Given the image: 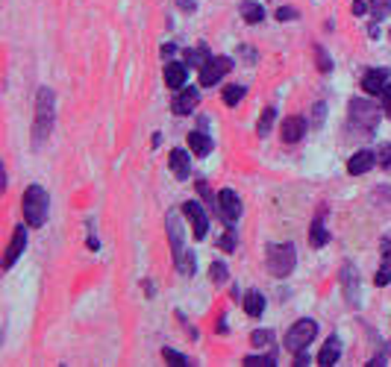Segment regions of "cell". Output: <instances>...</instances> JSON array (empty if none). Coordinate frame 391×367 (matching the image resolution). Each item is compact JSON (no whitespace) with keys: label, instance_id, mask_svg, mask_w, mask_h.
Masks as SVG:
<instances>
[{"label":"cell","instance_id":"17","mask_svg":"<svg viewBox=\"0 0 391 367\" xmlns=\"http://www.w3.org/2000/svg\"><path fill=\"white\" fill-rule=\"evenodd\" d=\"M165 86L174 88V91H180L186 86V65L183 62H168L165 65Z\"/></svg>","mask_w":391,"mask_h":367},{"label":"cell","instance_id":"43","mask_svg":"<svg viewBox=\"0 0 391 367\" xmlns=\"http://www.w3.org/2000/svg\"><path fill=\"white\" fill-rule=\"evenodd\" d=\"M368 35H370V38H380V27L370 24V27H368Z\"/></svg>","mask_w":391,"mask_h":367},{"label":"cell","instance_id":"2","mask_svg":"<svg viewBox=\"0 0 391 367\" xmlns=\"http://www.w3.org/2000/svg\"><path fill=\"white\" fill-rule=\"evenodd\" d=\"M47 203H50V197H47V191L42 188V185H30L27 191H24V197H21V206H24V221L30 223V226H45V221H47Z\"/></svg>","mask_w":391,"mask_h":367},{"label":"cell","instance_id":"36","mask_svg":"<svg viewBox=\"0 0 391 367\" xmlns=\"http://www.w3.org/2000/svg\"><path fill=\"white\" fill-rule=\"evenodd\" d=\"M273 15H277V21H295V18H298V9H295V6H280Z\"/></svg>","mask_w":391,"mask_h":367},{"label":"cell","instance_id":"8","mask_svg":"<svg viewBox=\"0 0 391 367\" xmlns=\"http://www.w3.org/2000/svg\"><path fill=\"white\" fill-rule=\"evenodd\" d=\"M218 206H221V218H224L227 226H232V223L239 221V215H242V197L232 188L218 191Z\"/></svg>","mask_w":391,"mask_h":367},{"label":"cell","instance_id":"34","mask_svg":"<svg viewBox=\"0 0 391 367\" xmlns=\"http://www.w3.org/2000/svg\"><path fill=\"white\" fill-rule=\"evenodd\" d=\"M377 165H382V168L391 165V144H380L377 147Z\"/></svg>","mask_w":391,"mask_h":367},{"label":"cell","instance_id":"25","mask_svg":"<svg viewBox=\"0 0 391 367\" xmlns=\"http://www.w3.org/2000/svg\"><path fill=\"white\" fill-rule=\"evenodd\" d=\"M273 118H277V109H273V106H265L262 118H259V124H256V132L262 135V139H265V135L271 132V127H273Z\"/></svg>","mask_w":391,"mask_h":367},{"label":"cell","instance_id":"26","mask_svg":"<svg viewBox=\"0 0 391 367\" xmlns=\"http://www.w3.org/2000/svg\"><path fill=\"white\" fill-rule=\"evenodd\" d=\"M218 247L224 250V253H236V247H239V238H236V229L227 226V233L218 238Z\"/></svg>","mask_w":391,"mask_h":367},{"label":"cell","instance_id":"19","mask_svg":"<svg viewBox=\"0 0 391 367\" xmlns=\"http://www.w3.org/2000/svg\"><path fill=\"white\" fill-rule=\"evenodd\" d=\"M374 282H377L380 288L391 282V241H388V238L382 241V264H380V270H377Z\"/></svg>","mask_w":391,"mask_h":367},{"label":"cell","instance_id":"6","mask_svg":"<svg viewBox=\"0 0 391 367\" xmlns=\"http://www.w3.org/2000/svg\"><path fill=\"white\" fill-rule=\"evenodd\" d=\"M232 71V59L230 56H209L200 68V86L212 88L215 83H221V76Z\"/></svg>","mask_w":391,"mask_h":367},{"label":"cell","instance_id":"11","mask_svg":"<svg viewBox=\"0 0 391 367\" xmlns=\"http://www.w3.org/2000/svg\"><path fill=\"white\" fill-rule=\"evenodd\" d=\"M374 165H377V150H359V153L350 156L347 173H350V177H362V173H368Z\"/></svg>","mask_w":391,"mask_h":367},{"label":"cell","instance_id":"21","mask_svg":"<svg viewBox=\"0 0 391 367\" xmlns=\"http://www.w3.org/2000/svg\"><path fill=\"white\" fill-rule=\"evenodd\" d=\"M244 312H247L250 318H259V315L265 312V294L256 291V288H253V291H247V294H244Z\"/></svg>","mask_w":391,"mask_h":367},{"label":"cell","instance_id":"41","mask_svg":"<svg viewBox=\"0 0 391 367\" xmlns=\"http://www.w3.org/2000/svg\"><path fill=\"white\" fill-rule=\"evenodd\" d=\"M198 191H200V194H203V197H206V200H209V203H212V194H209V185H206V182H203V180H200V182H198Z\"/></svg>","mask_w":391,"mask_h":367},{"label":"cell","instance_id":"20","mask_svg":"<svg viewBox=\"0 0 391 367\" xmlns=\"http://www.w3.org/2000/svg\"><path fill=\"white\" fill-rule=\"evenodd\" d=\"M188 147L194 156H209L212 153V139L206 132H188Z\"/></svg>","mask_w":391,"mask_h":367},{"label":"cell","instance_id":"7","mask_svg":"<svg viewBox=\"0 0 391 367\" xmlns=\"http://www.w3.org/2000/svg\"><path fill=\"white\" fill-rule=\"evenodd\" d=\"M183 215L188 218V223H191V233H194V238H206V233H209V218H206V211H203V206L198 203V200H188V203H183Z\"/></svg>","mask_w":391,"mask_h":367},{"label":"cell","instance_id":"42","mask_svg":"<svg viewBox=\"0 0 391 367\" xmlns=\"http://www.w3.org/2000/svg\"><path fill=\"white\" fill-rule=\"evenodd\" d=\"M324 118V103H315V124H321Z\"/></svg>","mask_w":391,"mask_h":367},{"label":"cell","instance_id":"33","mask_svg":"<svg viewBox=\"0 0 391 367\" xmlns=\"http://www.w3.org/2000/svg\"><path fill=\"white\" fill-rule=\"evenodd\" d=\"M177 267H180L183 276H191V274H194V253H188V256L183 253V259L177 262Z\"/></svg>","mask_w":391,"mask_h":367},{"label":"cell","instance_id":"32","mask_svg":"<svg viewBox=\"0 0 391 367\" xmlns=\"http://www.w3.org/2000/svg\"><path fill=\"white\" fill-rule=\"evenodd\" d=\"M315 56H318V71H321V74L332 71V59H329V56H327V50H324L321 45L315 47Z\"/></svg>","mask_w":391,"mask_h":367},{"label":"cell","instance_id":"24","mask_svg":"<svg viewBox=\"0 0 391 367\" xmlns=\"http://www.w3.org/2000/svg\"><path fill=\"white\" fill-rule=\"evenodd\" d=\"M244 94H247L244 86H227V88H224V103H227V106H239V103L244 100Z\"/></svg>","mask_w":391,"mask_h":367},{"label":"cell","instance_id":"45","mask_svg":"<svg viewBox=\"0 0 391 367\" xmlns=\"http://www.w3.org/2000/svg\"><path fill=\"white\" fill-rule=\"evenodd\" d=\"M162 56H174V45H165L162 47Z\"/></svg>","mask_w":391,"mask_h":367},{"label":"cell","instance_id":"22","mask_svg":"<svg viewBox=\"0 0 391 367\" xmlns=\"http://www.w3.org/2000/svg\"><path fill=\"white\" fill-rule=\"evenodd\" d=\"M239 12H242V18H244L247 24H262V21H265V9H262V4H253V0H242Z\"/></svg>","mask_w":391,"mask_h":367},{"label":"cell","instance_id":"29","mask_svg":"<svg viewBox=\"0 0 391 367\" xmlns=\"http://www.w3.org/2000/svg\"><path fill=\"white\" fill-rule=\"evenodd\" d=\"M209 279L212 282H227V264L224 262H212L209 264Z\"/></svg>","mask_w":391,"mask_h":367},{"label":"cell","instance_id":"40","mask_svg":"<svg viewBox=\"0 0 391 367\" xmlns=\"http://www.w3.org/2000/svg\"><path fill=\"white\" fill-rule=\"evenodd\" d=\"M177 6H180V9H188V12L198 9V4H194V0H177Z\"/></svg>","mask_w":391,"mask_h":367},{"label":"cell","instance_id":"18","mask_svg":"<svg viewBox=\"0 0 391 367\" xmlns=\"http://www.w3.org/2000/svg\"><path fill=\"white\" fill-rule=\"evenodd\" d=\"M339 356H341V341L332 335L324 346H321V353H318V364H324V367H329V364H336L339 361Z\"/></svg>","mask_w":391,"mask_h":367},{"label":"cell","instance_id":"1","mask_svg":"<svg viewBox=\"0 0 391 367\" xmlns=\"http://www.w3.org/2000/svg\"><path fill=\"white\" fill-rule=\"evenodd\" d=\"M347 118H350V129H359L362 135H370L380 121V103L353 98L350 100V109H347Z\"/></svg>","mask_w":391,"mask_h":367},{"label":"cell","instance_id":"39","mask_svg":"<svg viewBox=\"0 0 391 367\" xmlns=\"http://www.w3.org/2000/svg\"><path fill=\"white\" fill-rule=\"evenodd\" d=\"M312 359H309V346H306V350H298L295 353V364H309Z\"/></svg>","mask_w":391,"mask_h":367},{"label":"cell","instance_id":"4","mask_svg":"<svg viewBox=\"0 0 391 367\" xmlns=\"http://www.w3.org/2000/svg\"><path fill=\"white\" fill-rule=\"evenodd\" d=\"M295 264H298V250H295V244H271L268 247V270L277 279H283V276H288L291 270H295Z\"/></svg>","mask_w":391,"mask_h":367},{"label":"cell","instance_id":"31","mask_svg":"<svg viewBox=\"0 0 391 367\" xmlns=\"http://www.w3.org/2000/svg\"><path fill=\"white\" fill-rule=\"evenodd\" d=\"M162 359H165V361H171V364H180V367H183V364H191V361H188L183 353L171 350V346H165V350H162Z\"/></svg>","mask_w":391,"mask_h":367},{"label":"cell","instance_id":"12","mask_svg":"<svg viewBox=\"0 0 391 367\" xmlns=\"http://www.w3.org/2000/svg\"><path fill=\"white\" fill-rule=\"evenodd\" d=\"M200 103V94H198V88H180L177 91V98L171 100V112L174 115H188V112H194V106Z\"/></svg>","mask_w":391,"mask_h":367},{"label":"cell","instance_id":"38","mask_svg":"<svg viewBox=\"0 0 391 367\" xmlns=\"http://www.w3.org/2000/svg\"><path fill=\"white\" fill-rule=\"evenodd\" d=\"M370 6L365 4V0H353V6H350V12H353V15H365Z\"/></svg>","mask_w":391,"mask_h":367},{"label":"cell","instance_id":"16","mask_svg":"<svg viewBox=\"0 0 391 367\" xmlns=\"http://www.w3.org/2000/svg\"><path fill=\"white\" fill-rule=\"evenodd\" d=\"M341 282H344V291H347V303L350 305H359V276H356V267L344 264L341 267Z\"/></svg>","mask_w":391,"mask_h":367},{"label":"cell","instance_id":"15","mask_svg":"<svg viewBox=\"0 0 391 367\" xmlns=\"http://www.w3.org/2000/svg\"><path fill=\"white\" fill-rule=\"evenodd\" d=\"M385 86H388V71H385V68H370V71H365L362 88H365L368 94H380Z\"/></svg>","mask_w":391,"mask_h":367},{"label":"cell","instance_id":"28","mask_svg":"<svg viewBox=\"0 0 391 367\" xmlns=\"http://www.w3.org/2000/svg\"><path fill=\"white\" fill-rule=\"evenodd\" d=\"M186 59H188V68H203V62L209 59V50L200 45L198 50H188V53H186Z\"/></svg>","mask_w":391,"mask_h":367},{"label":"cell","instance_id":"13","mask_svg":"<svg viewBox=\"0 0 391 367\" xmlns=\"http://www.w3.org/2000/svg\"><path fill=\"white\" fill-rule=\"evenodd\" d=\"M280 132H283V141L285 144H298L303 135H306V121L300 118V115H291V118L283 121V129Z\"/></svg>","mask_w":391,"mask_h":367},{"label":"cell","instance_id":"37","mask_svg":"<svg viewBox=\"0 0 391 367\" xmlns=\"http://www.w3.org/2000/svg\"><path fill=\"white\" fill-rule=\"evenodd\" d=\"M380 98H382V112H385V118L391 121V86H385L380 91Z\"/></svg>","mask_w":391,"mask_h":367},{"label":"cell","instance_id":"23","mask_svg":"<svg viewBox=\"0 0 391 367\" xmlns=\"http://www.w3.org/2000/svg\"><path fill=\"white\" fill-rule=\"evenodd\" d=\"M329 241V235H327V229H324V211H318V218L312 221V233H309V244L315 247V250H321L324 244Z\"/></svg>","mask_w":391,"mask_h":367},{"label":"cell","instance_id":"27","mask_svg":"<svg viewBox=\"0 0 391 367\" xmlns=\"http://www.w3.org/2000/svg\"><path fill=\"white\" fill-rule=\"evenodd\" d=\"M370 15H374V21L388 18L391 15V0H370Z\"/></svg>","mask_w":391,"mask_h":367},{"label":"cell","instance_id":"9","mask_svg":"<svg viewBox=\"0 0 391 367\" xmlns=\"http://www.w3.org/2000/svg\"><path fill=\"white\" fill-rule=\"evenodd\" d=\"M27 226H30V223H27ZM27 226H24V223H18V226H15L12 241H9L6 256H4V270H9V267L18 262V256L24 253V247H27Z\"/></svg>","mask_w":391,"mask_h":367},{"label":"cell","instance_id":"3","mask_svg":"<svg viewBox=\"0 0 391 367\" xmlns=\"http://www.w3.org/2000/svg\"><path fill=\"white\" fill-rule=\"evenodd\" d=\"M35 144H42L50 129H53V91L50 88H38L35 94Z\"/></svg>","mask_w":391,"mask_h":367},{"label":"cell","instance_id":"44","mask_svg":"<svg viewBox=\"0 0 391 367\" xmlns=\"http://www.w3.org/2000/svg\"><path fill=\"white\" fill-rule=\"evenodd\" d=\"M89 250H101V241H97L94 235H89Z\"/></svg>","mask_w":391,"mask_h":367},{"label":"cell","instance_id":"10","mask_svg":"<svg viewBox=\"0 0 391 367\" xmlns=\"http://www.w3.org/2000/svg\"><path fill=\"white\" fill-rule=\"evenodd\" d=\"M165 229H168V241H171V253L174 259H183V223L177 218V211H168V218H165Z\"/></svg>","mask_w":391,"mask_h":367},{"label":"cell","instance_id":"35","mask_svg":"<svg viewBox=\"0 0 391 367\" xmlns=\"http://www.w3.org/2000/svg\"><path fill=\"white\" fill-rule=\"evenodd\" d=\"M244 364H265V367H271V364H277V356H247L244 359Z\"/></svg>","mask_w":391,"mask_h":367},{"label":"cell","instance_id":"14","mask_svg":"<svg viewBox=\"0 0 391 367\" xmlns=\"http://www.w3.org/2000/svg\"><path fill=\"white\" fill-rule=\"evenodd\" d=\"M168 165H171V170H174V177H177V180H188V173H191V159H188V153H186L183 147H174V150H171Z\"/></svg>","mask_w":391,"mask_h":367},{"label":"cell","instance_id":"30","mask_svg":"<svg viewBox=\"0 0 391 367\" xmlns=\"http://www.w3.org/2000/svg\"><path fill=\"white\" fill-rule=\"evenodd\" d=\"M271 341H273V332L271 330H256V332L250 335V344L253 346H268Z\"/></svg>","mask_w":391,"mask_h":367},{"label":"cell","instance_id":"5","mask_svg":"<svg viewBox=\"0 0 391 367\" xmlns=\"http://www.w3.org/2000/svg\"><path fill=\"white\" fill-rule=\"evenodd\" d=\"M315 335H318V323L315 320H309V318H303V320H298L291 330L285 332V338H283V346L288 353H298V350H306V346L315 341Z\"/></svg>","mask_w":391,"mask_h":367}]
</instances>
